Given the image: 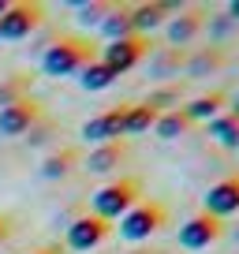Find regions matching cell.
Masks as SVG:
<instances>
[{
	"mask_svg": "<svg viewBox=\"0 0 239 254\" xmlns=\"http://www.w3.org/2000/svg\"><path fill=\"white\" fill-rule=\"evenodd\" d=\"M90 60H97V45L86 34H56V41L41 53V71L49 79H67L79 75Z\"/></svg>",
	"mask_w": 239,
	"mask_h": 254,
	"instance_id": "cell-1",
	"label": "cell"
},
{
	"mask_svg": "<svg viewBox=\"0 0 239 254\" xmlns=\"http://www.w3.org/2000/svg\"><path fill=\"white\" fill-rule=\"evenodd\" d=\"M138 198H142V180H138V176H116V180H109L94 198H90V209H94V217H101V221H120Z\"/></svg>",
	"mask_w": 239,
	"mask_h": 254,
	"instance_id": "cell-2",
	"label": "cell"
},
{
	"mask_svg": "<svg viewBox=\"0 0 239 254\" xmlns=\"http://www.w3.org/2000/svg\"><path fill=\"white\" fill-rule=\"evenodd\" d=\"M161 228H168V206L161 198H138L120 217V236L127 243H142V239L157 236Z\"/></svg>",
	"mask_w": 239,
	"mask_h": 254,
	"instance_id": "cell-3",
	"label": "cell"
},
{
	"mask_svg": "<svg viewBox=\"0 0 239 254\" xmlns=\"http://www.w3.org/2000/svg\"><path fill=\"white\" fill-rule=\"evenodd\" d=\"M153 49H157V41H153V38H146V34H131V38L109 41V45L101 49V56H97V60H105L116 75H123V71H131V67H138V64H142Z\"/></svg>",
	"mask_w": 239,
	"mask_h": 254,
	"instance_id": "cell-4",
	"label": "cell"
},
{
	"mask_svg": "<svg viewBox=\"0 0 239 254\" xmlns=\"http://www.w3.org/2000/svg\"><path fill=\"white\" fill-rule=\"evenodd\" d=\"M45 26V4L38 0H11V8L0 15V38L8 41H23L34 30Z\"/></svg>",
	"mask_w": 239,
	"mask_h": 254,
	"instance_id": "cell-5",
	"label": "cell"
},
{
	"mask_svg": "<svg viewBox=\"0 0 239 254\" xmlns=\"http://www.w3.org/2000/svg\"><path fill=\"white\" fill-rule=\"evenodd\" d=\"M206 23H209V8H206V4H187V8H176V15L165 23L168 45H176V49L191 45L194 38H202Z\"/></svg>",
	"mask_w": 239,
	"mask_h": 254,
	"instance_id": "cell-6",
	"label": "cell"
},
{
	"mask_svg": "<svg viewBox=\"0 0 239 254\" xmlns=\"http://www.w3.org/2000/svg\"><path fill=\"white\" fill-rule=\"evenodd\" d=\"M224 236H228V224L221 217L206 213V209H198L194 217H187L179 224V247H187V251H206L209 243H217Z\"/></svg>",
	"mask_w": 239,
	"mask_h": 254,
	"instance_id": "cell-7",
	"label": "cell"
},
{
	"mask_svg": "<svg viewBox=\"0 0 239 254\" xmlns=\"http://www.w3.org/2000/svg\"><path fill=\"white\" fill-rule=\"evenodd\" d=\"M127 109H131V101H120V105H112V109L90 116L86 124L79 127V138H82V142H94V146L123 138V120H127Z\"/></svg>",
	"mask_w": 239,
	"mask_h": 254,
	"instance_id": "cell-8",
	"label": "cell"
},
{
	"mask_svg": "<svg viewBox=\"0 0 239 254\" xmlns=\"http://www.w3.org/2000/svg\"><path fill=\"white\" fill-rule=\"evenodd\" d=\"M41 116H45V101L30 94V97H23V101L8 105V109H0V135L4 138H23Z\"/></svg>",
	"mask_w": 239,
	"mask_h": 254,
	"instance_id": "cell-9",
	"label": "cell"
},
{
	"mask_svg": "<svg viewBox=\"0 0 239 254\" xmlns=\"http://www.w3.org/2000/svg\"><path fill=\"white\" fill-rule=\"evenodd\" d=\"M112 228L116 224L112 221H101V217H94V213H82V217H75L71 224H67V247L71 251H94V247H101L105 239L112 236Z\"/></svg>",
	"mask_w": 239,
	"mask_h": 254,
	"instance_id": "cell-10",
	"label": "cell"
},
{
	"mask_svg": "<svg viewBox=\"0 0 239 254\" xmlns=\"http://www.w3.org/2000/svg\"><path fill=\"white\" fill-rule=\"evenodd\" d=\"M232 64V49L224 45V41H209V45L194 49V53H187V79H206V75H217L221 67H228Z\"/></svg>",
	"mask_w": 239,
	"mask_h": 254,
	"instance_id": "cell-11",
	"label": "cell"
},
{
	"mask_svg": "<svg viewBox=\"0 0 239 254\" xmlns=\"http://www.w3.org/2000/svg\"><path fill=\"white\" fill-rule=\"evenodd\" d=\"M202 209L221 217V221L232 217V213H239V172H232V176H224L221 183H213V187L206 190V198H202Z\"/></svg>",
	"mask_w": 239,
	"mask_h": 254,
	"instance_id": "cell-12",
	"label": "cell"
},
{
	"mask_svg": "<svg viewBox=\"0 0 239 254\" xmlns=\"http://www.w3.org/2000/svg\"><path fill=\"white\" fill-rule=\"evenodd\" d=\"M127 157H131V142H127V138H116V142L94 146V150H90V157H82V165H86L94 176H109V172H116Z\"/></svg>",
	"mask_w": 239,
	"mask_h": 254,
	"instance_id": "cell-13",
	"label": "cell"
},
{
	"mask_svg": "<svg viewBox=\"0 0 239 254\" xmlns=\"http://www.w3.org/2000/svg\"><path fill=\"white\" fill-rule=\"evenodd\" d=\"M172 15H176V4H168V0H146V4H131L135 34H146V38H150V30L165 26Z\"/></svg>",
	"mask_w": 239,
	"mask_h": 254,
	"instance_id": "cell-14",
	"label": "cell"
},
{
	"mask_svg": "<svg viewBox=\"0 0 239 254\" xmlns=\"http://www.w3.org/2000/svg\"><path fill=\"white\" fill-rule=\"evenodd\" d=\"M228 101H232V94H228V90H209V94H198L194 101L179 105V109L187 112V120H191V124H209L213 116L228 112Z\"/></svg>",
	"mask_w": 239,
	"mask_h": 254,
	"instance_id": "cell-15",
	"label": "cell"
},
{
	"mask_svg": "<svg viewBox=\"0 0 239 254\" xmlns=\"http://www.w3.org/2000/svg\"><path fill=\"white\" fill-rule=\"evenodd\" d=\"M79 165H82L79 146H56V150L41 161V176H45V180H64V176H71Z\"/></svg>",
	"mask_w": 239,
	"mask_h": 254,
	"instance_id": "cell-16",
	"label": "cell"
},
{
	"mask_svg": "<svg viewBox=\"0 0 239 254\" xmlns=\"http://www.w3.org/2000/svg\"><path fill=\"white\" fill-rule=\"evenodd\" d=\"M187 67V49H176V45H157L150 53V75L153 79H172Z\"/></svg>",
	"mask_w": 239,
	"mask_h": 254,
	"instance_id": "cell-17",
	"label": "cell"
},
{
	"mask_svg": "<svg viewBox=\"0 0 239 254\" xmlns=\"http://www.w3.org/2000/svg\"><path fill=\"white\" fill-rule=\"evenodd\" d=\"M105 41H116V38H131L135 34V19H131V4H116V8L105 15V23L97 26Z\"/></svg>",
	"mask_w": 239,
	"mask_h": 254,
	"instance_id": "cell-18",
	"label": "cell"
},
{
	"mask_svg": "<svg viewBox=\"0 0 239 254\" xmlns=\"http://www.w3.org/2000/svg\"><path fill=\"white\" fill-rule=\"evenodd\" d=\"M34 79H38L34 71H11L8 79H0V109H8V105H15V101H23V97H30Z\"/></svg>",
	"mask_w": 239,
	"mask_h": 254,
	"instance_id": "cell-19",
	"label": "cell"
},
{
	"mask_svg": "<svg viewBox=\"0 0 239 254\" xmlns=\"http://www.w3.org/2000/svg\"><path fill=\"white\" fill-rule=\"evenodd\" d=\"M187 131H194V124L187 120V112H183V109H168V112H161L157 124H153V135L165 138V142H172V138L187 135Z\"/></svg>",
	"mask_w": 239,
	"mask_h": 254,
	"instance_id": "cell-20",
	"label": "cell"
},
{
	"mask_svg": "<svg viewBox=\"0 0 239 254\" xmlns=\"http://www.w3.org/2000/svg\"><path fill=\"white\" fill-rule=\"evenodd\" d=\"M187 97V82H165V86H157V90H150V94L142 97L150 109H157V112H168V109H179V101Z\"/></svg>",
	"mask_w": 239,
	"mask_h": 254,
	"instance_id": "cell-21",
	"label": "cell"
},
{
	"mask_svg": "<svg viewBox=\"0 0 239 254\" xmlns=\"http://www.w3.org/2000/svg\"><path fill=\"white\" fill-rule=\"evenodd\" d=\"M157 116H161V112H157V109H150L146 101H131L127 120H123V135H146V131H153Z\"/></svg>",
	"mask_w": 239,
	"mask_h": 254,
	"instance_id": "cell-22",
	"label": "cell"
},
{
	"mask_svg": "<svg viewBox=\"0 0 239 254\" xmlns=\"http://www.w3.org/2000/svg\"><path fill=\"white\" fill-rule=\"evenodd\" d=\"M116 79H120V75L112 71L105 60H90L86 67L79 71V86H82V90H109Z\"/></svg>",
	"mask_w": 239,
	"mask_h": 254,
	"instance_id": "cell-23",
	"label": "cell"
},
{
	"mask_svg": "<svg viewBox=\"0 0 239 254\" xmlns=\"http://www.w3.org/2000/svg\"><path fill=\"white\" fill-rule=\"evenodd\" d=\"M206 127H209V135H213L224 150H239V120H232L228 112H221V116H213Z\"/></svg>",
	"mask_w": 239,
	"mask_h": 254,
	"instance_id": "cell-24",
	"label": "cell"
},
{
	"mask_svg": "<svg viewBox=\"0 0 239 254\" xmlns=\"http://www.w3.org/2000/svg\"><path fill=\"white\" fill-rule=\"evenodd\" d=\"M112 8H116V0H86V4H75V23L79 26H101Z\"/></svg>",
	"mask_w": 239,
	"mask_h": 254,
	"instance_id": "cell-25",
	"label": "cell"
},
{
	"mask_svg": "<svg viewBox=\"0 0 239 254\" xmlns=\"http://www.w3.org/2000/svg\"><path fill=\"white\" fill-rule=\"evenodd\" d=\"M53 135H56V124H49L45 116H41L38 124H34L30 131H26V138H30V146H45V142H49V138H53Z\"/></svg>",
	"mask_w": 239,
	"mask_h": 254,
	"instance_id": "cell-26",
	"label": "cell"
},
{
	"mask_svg": "<svg viewBox=\"0 0 239 254\" xmlns=\"http://www.w3.org/2000/svg\"><path fill=\"white\" fill-rule=\"evenodd\" d=\"M15 236V217L11 213H0V243H8Z\"/></svg>",
	"mask_w": 239,
	"mask_h": 254,
	"instance_id": "cell-27",
	"label": "cell"
},
{
	"mask_svg": "<svg viewBox=\"0 0 239 254\" xmlns=\"http://www.w3.org/2000/svg\"><path fill=\"white\" fill-rule=\"evenodd\" d=\"M224 19H228V23H239V0H232L228 8H224Z\"/></svg>",
	"mask_w": 239,
	"mask_h": 254,
	"instance_id": "cell-28",
	"label": "cell"
},
{
	"mask_svg": "<svg viewBox=\"0 0 239 254\" xmlns=\"http://www.w3.org/2000/svg\"><path fill=\"white\" fill-rule=\"evenodd\" d=\"M30 254H64V247L60 243H45V247H38V251H30Z\"/></svg>",
	"mask_w": 239,
	"mask_h": 254,
	"instance_id": "cell-29",
	"label": "cell"
},
{
	"mask_svg": "<svg viewBox=\"0 0 239 254\" xmlns=\"http://www.w3.org/2000/svg\"><path fill=\"white\" fill-rule=\"evenodd\" d=\"M228 116L239 120V97H232V101H228Z\"/></svg>",
	"mask_w": 239,
	"mask_h": 254,
	"instance_id": "cell-30",
	"label": "cell"
},
{
	"mask_svg": "<svg viewBox=\"0 0 239 254\" xmlns=\"http://www.w3.org/2000/svg\"><path fill=\"white\" fill-rule=\"evenodd\" d=\"M142 254H172L168 247H142Z\"/></svg>",
	"mask_w": 239,
	"mask_h": 254,
	"instance_id": "cell-31",
	"label": "cell"
},
{
	"mask_svg": "<svg viewBox=\"0 0 239 254\" xmlns=\"http://www.w3.org/2000/svg\"><path fill=\"white\" fill-rule=\"evenodd\" d=\"M8 8H11V0H0V15H4Z\"/></svg>",
	"mask_w": 239,
	"mask_h": 254,
	"instance_id": "cell-32",
	"label": "cell"
},
{
	"mask_svg": "<svg viewBox=\"0 0 239 254\" xmlns=\"http://www.w3.org/2000/svg\"><path fill=\"white\" fill-rule=\"evenodd\" d=\"M232 239H236V243H239V224H236V228H232Z\"/></svg>",
	"mask_w": 239,
	"mask_h": 254,
	"instance_id": "cell-33",
	"label": "cell"
},
{
	"mask_svg": "<svg viewBox=\"0 0 239 254\" xmlns=\"http://www.w3.org/2000/svg\"><path fill=\"white\" fill-rule=\"evenodd\" d=\"M127 254H142V247H135V251H127Z\"/></svg>",
	"mask_w": 239,
	"mask_h": 254,
	"instance_id": "cell-34",
	"label": "cell"
}]
</instances>
